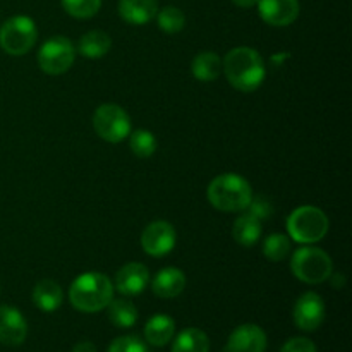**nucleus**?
I'll return each instance as SVG.
<instances>
[{
  "label": "nucleus",
  "mask_w": 352,
  "mask_h": 352,
  "mask_svg": "<svg viewBox=\"0 0 352 352\" xmlns=\"http://www.w3.org/2000/svg\"><path fill=\"white\" fill-rule=\"evenodd\" d=\"M76 47L65 36H52L38 52V65L48 76H60L72 67Z\"/></svg>",
  "instance_id": "6e6552de"
},
{
  "label": "nucleus",
  "mask_w": 352,
  "mask_h": 352,
  "mask_svg": "<svg viewBox=\"0 0 352 352\" xmlns=\"http://www.w3.org/2000/svg\"><path fill=\"white\" fill-rule=\"evenodd\" d=\"M36 24L28 16H14L0 28V47L6 54L19 57L26 55L36 45Z\"/></svg>",
  "instance_id": "423d86ee"
},
{
  "label": "nucleus",
  "mask_w": 352,
  "mask_h": 352,
  "mask_svg": "<svg viewBox=\"0 0 352 352\" xmlns=\"http://www.w3.org/2000/svg\"><path fill=\"white\" fill-rule=\"evenodd\" d=\"M172 352H210V339L203 330L186 329L175 337Z\"/></svg>",
  "instance_id": "4be33fe9"
},
{
  "label": "nucleus",
  "mask_w": 352,
  "mask_h": 352,
  "mask_svg": "<svg viewBox=\"0 0 352 352\" xmlns=\"http://www.w3.org/2000/svg\"><path fill=\"white\" fill-rule=\"evenodd\" d=\"M28 323L23 313L12 306H0V342L6 346H21L26 340Z\"/></svg>",
  "instance_id": "ddd939ff"
},
{
  "label": "nucleus",
  "mask_w": 352,
  "mask_h": 352,
  "mask_svg": "<svg viewBox=\"0 0 352 352\" xmlns=\"http://www.w3.org/2000/svg\"><path fill=\"white\" fill-rule=\"evenodd\" d=\"M291 270L298 280L309 285H316L323 284L332 277L333 263L329 253H325L320 248L311 246V244H305L292 254Z\"/></svg>",
  "instance_id": "20e7f679"
},
{
  "label": "nucleus",
  "mask_w": 352,
  "mask_h": 352,
  "mask_svg": "<svg viewBox=\"0 0 352 352\" xmlns=\"http://www.w3.org/2000/svg\"><path fill=\"white\" fill-rule=\"evenodd\" d=\"M246 210L251 213V215L260 219L261 222L270 219V217L274 215V205H272V201L267 198V196H261V195L260 196L253 195V199H251L250 206H248Z\"/></svg>",
  "instance_id": "c85d7f7f"
},
{
  "label": "nucleus",
  "mask_w": 352,
  "mask_h": 352,
  "mask_svg": "<svg viewBox=\"0 0 352 352\" xmlns=\"http://www.w3.org/2000/svg\"><path fill=\"white\" fill-rule=\"evenodd\" d=\"M175 241H177V234H175L174 226L165 220L151 222L141 234V248L151 258L167 256L175 248Z\"/></svg>",
  "instance_id": "1a4fd4ad"
},
{
  "label": "nucleus",
  "mask_w": 352,
  "mask_h": 352,
  "mask_svg": "<svg viewBox=\"0 0 352 352\" xmlns=\"http://www.w3.org/2000/svg\"><path fill=\"white\" fill-rule=\"evenodd\" d=\"M157 23L164 33L175 34L184 30L186 26V14L179 7L168 6L164 7L157 12Z\"/></svg>",
  "instance_id": "a878e982"
},
{
  "label": "nucleus",
  "mask_w": 352,
  "mask_h": 352,
  "mask_svg": "<svg viewBox=\"0 0 352 352\" xmlns=\"http://www.w3.org/2000/svg\"><path fill=\"white\" fill-rule=\"evenodd\" d=\"M329 217L316 206L305 205L287 217V232L298 244H316L329 232Z\"/></svg>",
  "instance_id": "39448f33"
},
{
  "label": "nucleus",
  "mask_w": 352,
  "mask_h": 352,
  "mask_svg": "<svg viewBox=\"0 0 352 352\" xmlns=\"http://www.w3.org/2000/svg\"><path fill=\"white\" fill-rule=\"evenodd\" d=\"M60 2L65 12L76 19H89L96 16L102 7V0H60Z\"/></svg>",
  "instance_id": "bb28decb"
},
{
  "label": "nucleus",
  "mask_w": 352,
  "mask_h": 352,
  "mask_svg": "<svg viewBox=\"0 0 352 352\" xmlns=\"http://www.w3.org/2000/svg\"><path fill=\"white\" fill-rule=\"evenodd\" d=\"M256 6L261 19L275 28L291 26L301 9L298 0H258Z\"/></svg>",
  "instance_id": "9b49d317"
},
{
  "label": "nucleus",
  "mask_w": 352,
  "mask_h": 352,
  "mask_svg": "<svg viewBox=\"0 0 352 352\" xmlns=\"http://www.w3.org/2000/svg\"><path fill=\"white\" fill-rule=\"evenodd\" d=\"M113 299V284L98 272H88L76 278L69 287V301L81 313H98Z\"/></svg>",
  "instance_id": "f03ea898"
},
{
  "label": "nucleus",
  "mask_w": 352,
  "mask_h": 352,
  "mask_svg": "<svg viewBox=\"0 0 352 352\" xmlns=\"http://www.w3.org/2000/svg\"><path fill=\"white\" fill-rule=\"evenodd\" d=\"M64 301V291L55 280L45 278L38 282L33 289V302L40 311L54 313L57 311Z\"/></svg>",
  "instance_id": "f3484780"
},
{
  "label": "nucleus",
  "mask_w": 352,
  "mask_h": 352,
  "mask_svg": "<svg viewBox=\"0 0 352 352\" xmlns=\"http://www.w3.org/2000/svg\"><path fill=\"white\" fill-rule=\"evenodd\" d=\"M109 308V318L117 329H131L138 322V308L127 299H112Z\"/></svg>",
  "instance_id": "5701e85b"
},
{
  "label": "nucleus",
  "mask_w": 352,
  "mask_h": 352,
  "mask_svg": "<svg viewBox=\"0 0 352 352\" xmlns=\"http://www.w3.org/2000/svg\"><path fill=\"white\" fill-rule=\"evenodd\" d=\"M112 47V40L105 31L93 30L79 38L78 52L86 58H102L105 57Z\"/></svg>",
  "instance_id": "aec40b11"
},
{
  "label": "nucleus",
  "mask_w": 352,
  "mask_h": 352,
  "mask_svg": "<svg viewBox=\"0 0 352 352\" xmlns=\"http://www.w3.org/2000/svg\"><path fill=\"white\" fill-rule=\"evenodd\" d=\"M261 230H263V222L254 215H251L250 212H246L241 217H237L236 222H234L232 236L239 246L253 248L260 241Z\"/></svg>",
  "instance_id": "a211bd4d"
},
{
  "label": "nucleus",
  "mask_w": 352,
  "mask_h": 352,
  "mask_svg": "<svg viewBox=\"0 0 352 352\" xmlns=\"http://www.w3.org/2000/svg\"><path fill=\"white\" fill-rule=\"evenodd\" d=\"M150 282V270L143 263H127L117 272L113 289L126 298L140 296Z\"/></svg>",
  "instance_id": "4468645a"
},
{
  "label": "nucleus",
  "mask_w": 352,
  "mask_h": 352,
  "mask_svg": "<svg viewBox=\"0 0 352 352\" xmlns=\"http://www.w3.org/2000/svg\"><path fill=\"white\" fill-rule=\"evenodd\" d=\"M292 248L291 237L285 234H272L263 243V254L268 261H282L289 256Z\"/></svg>",
  "instance_id": "b1692460"
},
{
  "label": "nucleus",
  "mask_w": 352,
  "mask_h": 352,
  "mask_svg": "<svg viewBox=\"0 0 352 352\" xmlns=\"http://www.w3.org/2000/svg\"><path fill=\"white\" fill-rule=\"evenodd\" d=\"M109 352H148V349L140 337L124 336L117 337V339L110 344Z\"/></svg>",
  "instance_id": "cd10ccee"
},
{
  "label": "nucleus",
  "mask_w": 352,
  "mask_h": 352,
  "mask_svg": "<svg viewBox=\"0 0 352 352\" xmlns=\"http://www.w3.org/2000/svg\"><path fill=\"white\" fill-rule=\"evenodd\" d=\"M119 16L133 26H143L157 17L158 0H119Z\"/></svg>",
  "instance_id": "dca6fc26"
},
{
  "label": "nucleus",
  "mask_w": 352,
  "mask_h": 352,
  "mask_svg": "<svg viewBox=\"0 0 352 352\" xmlns=\"http://www.w3.org/2000/svg\"><path fill=\"white\" fill-rule=\"evenodd\" d=\"M325 313L327 309L322 296L316 292H305L296 301L292 316H294V323L298 325V329L305 330V332H313L322 327Z\"/></svg>",
  "instance_id": "9d476101"
},
{
  "label": "nucleus",
  "mask_w": 352,
  "mask_h": 352,
  "mask_svg": "<svg viewBox=\"0 0 352 352\" xmlns=\"http://www.w3.org/2000/svg\"><path fill=\"white\" fill-rule=\"evenodd\" d=\"M93 129L107 143H120L131 134L129 113L117 103H103L93 113Z\"/></svg>",
  "instance_id": "0eeeda50"
},
{
  "label": "nucleus",
  "mask_w": 352,
  "mask_h": 352,
  "mask_svg": "<svg viewBox=\"0 0 352 352\" xmlns=\"http://www.w3.org/2000/svg\"><path fill=\"white\" fill-rule=\"evenodd\" d=\"M186 284H188V280H186V275L181 268L167 267L155 275L151 289H153V294L157 298L174 299L184 292Z\"/></svg>",
  "instance_id": "2eb2a0df"
},
{
  "label": "nucleus",
  "mask_w": 352,
  "mask_h": 352,
  "mask_svg": "<svg viewBox=\"0 0 352 352\" xmlns=\"http://www.w3.org/2000/svg\"><path fill=\"white\" fill-rule=\"evenodd\" d=\"M72 352H98V351H96L95 344H91V342H88V340H85V342L76 344L74 349H72Z\"/></svg>",
  "instance_id": "7c9ffc66"
},
{
  "label": "nucleus",
  "mask_w": 352,
  "mask_h": 352,
  "mask_svg": "<svg viewBox=\"0 0 352 352\" xmlns=\"http://www.w3.org/2000/svg\"><path fill=\"white\" fill-rule=\"evenodd\" d=\"M280 352H316V347L306 337H294L289 342H285V346L282 347Z\"/></svg>",
  "instance_id": "c756f323"
},
{
  "label": "nucleus",
  "mask_w": 352,
  "mask_h": 352,
  "mask_svg": "<svg viewBox=\"0 0 352 352\" xmlns=\"http://www.w3.org/2000/svg\"><path fill=\"white\" fill-rule=\"evenodd\" d=\"M222 72L237 91L253 93L263 85L267 67L254 48L236 47L222 58Z\"/></svg>",
  "instance_id": "f257e3e1"
},
{
  "label": "nucleus",
  "mask_w": 352,
  "mask_h": 352,
  "mask_svg": "<svg viewBox=\"0 0 352 352\" xmlns=\"http://www.w3.org/2000/svg\"><path fill=\"white\" fill-rule=\"evenodd\" d=\"M206 196L213 208L220 212H244L253 199V189L250 182L239 174H220L210 182Z\"/></svg>",
  "instance_id": "7ed1b4c3"
},
{
  "label": "nucleus",
  "mask_w": 352,
  "mask_h": 352,
  "mask_svg": "<svg viewBox=\"0 0 352 352\" xmlns=\"http://www.w3.org/2000/svg\"><path fill=\"white\" fill-rule=\"evenodd\" d=\"M192 76L201 82H212L222 74V58L215 52H201L192 58Z\"/></svg>",
  "instance_id": "412c9836"
},
{
  "label": "nucleus",
  "mask_w": 352,
  "mask_h": 352,
  "mask_svg": "<svg viewBox=\"0 0 352 352\" xmlns=\"http://www.w3.org/2000/svg\"><path fill=\"white\" fill-rule=\"evenodd\" d=\"M175 322L168 315H155L144 325V339L155 347H164L174 339Z\"/></svg>",
  "instance_id": "6ab92c4d"
},
{
  "label": "nucleus",
  "mask_w": 352,
  "mask_h": 352,
  "mask_svg": "<svg viewBox=\"0 0 352 352\" xmlns=\"http://www.w3.org/2000/svg\"><path fill=\"white\" fill-rule=\"evenodd\" d=\"M267 333L253 323H246L234 330L226 344V352H265Z\"/></svg>",
  "instance_id": "f8f14e48"
},
{
  "label": "nucleus",
  "mask_w": 352,
  "mask_h": 352,
  "mask_svg": "<svg viewBox=\"0 0 352 352\" xmlns=\"http://www.w3.org/2000/svg\"><path fill=\"white\" fill-rule=\"evenodd\" d=\"M129 148L138 158H150L157 151V138L151 131L138 129L129 134Z\"/></svg>",
  "instance_id": "393cba45"
},
{
  "label": "nucleus",
  "mask_w": 352,
  "mask_h": 352,
  "mask_svg": "<svg viewBox=\"0 0 352 352\" xmlns=\"http://www.w3.org/2000/svg\"><path fill=\"white\" fill-rule=\"evenodd\" d=\"M237 7H243V9H250L258 3V0H232Z\"/></svg>",
  "instance_id": "2f4dec72"
}]
</instances>
